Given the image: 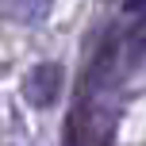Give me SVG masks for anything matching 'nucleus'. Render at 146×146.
Instances as JSON below:
<instances>
[{
  "label": "nucleus",
  "mask_w": 146,
  "mask_h": 146,
  "mask_svg": "<svg viewBox=\"0 0 146 146\" xmlns=\"http://www.w3.org/2000/svg\"><path fill=\"white\" fill-rule=\"evenodd\" d=\"M62 81H66V69L58 66V62H38L35 69L23 77V100L31 104V108H50L54 100H58V92H62Z\"/></svg>",
  "instance_id": "nucleus-1"
},
{
  "label": "nucleus",
  "mask_w": 146,
  "mask_h": 146,
  "mask_svg": "<svg viewBox=\"0 0 146 146\" xmlns=\"http://www.w3.org/2000/svg\"><path fill=\"white\" fill-rule=\"evenodd\" d=\"M8 15H19V19H46V15H50V8L46 4H19V8H8Z\"/></svg>",
  "instance_id": "nucleus-2"
}]
</instances>
